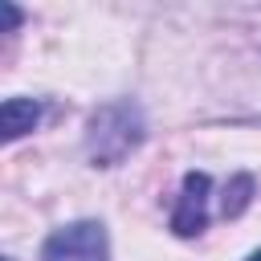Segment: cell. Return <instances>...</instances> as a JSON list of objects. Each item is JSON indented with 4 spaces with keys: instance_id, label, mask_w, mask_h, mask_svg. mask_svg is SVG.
<instances>
[{
    "instance_id": "cell-3",
    "label": "cell",
    "mask_w": 261,
    "mask_h": 261,
    "mask_svg": "<svg viewBox=\"0 0 261 261\" xmlns=\"http://www.w3.org/2000/svg\"><path fill=\"white\" fill-rule=\"evenodd\" d=\"M208 192H212V179L208 175H188L184 179V192H179V204H175V216H171V228L179 237H192V232H204L208 224Z\"/></svg>"
},
{
    "instance_id": "cell-2",
    "label": "cell",
    "mask_w": 261,
    "mask_h": 261,
    "mask_svg": "<svg viewBox=\"0 0 261 261\" xmlns=\"http://www.w3.org/2000/svg\"><path fill=\"white\" fill-rule=\"evenodd\" d=\"M45 261H110V241L98 220H73L45 241Z\"/></svg>"
},
{
    "instance_id": "cell-1",
    "label": "cell",
    "mask_w": 261,
    "mask_h": 261,
    "mask_svg": "<svg viewBox=\"0 0 261 261\" xmlns=\"http://www.w3.org/2000/svg\"><path fill=\"white\" fill-rule=\"evenodd\" d=\"M139 139H143V122H139L135 106H122V102L106 106L90 122V155L98 163H118Z\"/></svg>"
},
{
    "instance_id": "cell-4",
    "label": "cell",
    "mask_w": 261,
    "mask_h": 261,
    "mask_svg": "<svg viewBox=\"0 0 261 261\" xmlns=\"http://www.w3.org/2000/svg\"><path fill=\"white\" fill-rule=\"evenodd\" d=\"M41 118V106L33 98H8L4 110H0V122H4V139H20L24 130H33Z\"/></svg>"
},
{
    "instance_id": "cell-5",
    "label": "cell",
    "mask_w": 261,
    "mask_h": 261,
    "mask_svg": "<svg viewBox=\"0 0 261 261\" xmlns=\"http://www.w3.org/2000/svg\"><path fill=\"white\" fill-rule=\"evenodd\" d=\"M245 261H261V249H257V253H253V257H245Z\"/></svg>"
}]
</instances>
